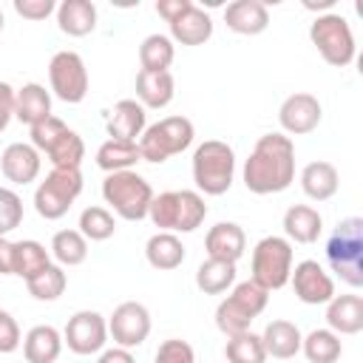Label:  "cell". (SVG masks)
I'll use <instances>...</instances> for the list:
<instances>
[{
    "mask_svg": "<svg viewBox=\"0 0 363 363\" xmlns=\"http://www.w3.org/2000/svg\"><path fill=\"white\" fill-rule=\"evenodd\" d=\"M204 250H207V258L235 264L247 250V235L235 221H218L207 230Z\"/></svg>",
    "mask_w": 363,
    "mask_h": 363,
    "instance_id": "cell-17",
    "label": "cell"
},
{
    "mask_svg": "<svg viewBox=\"0 0 363 363\" xmlns=\"http://www.w3.org/2000/svg\"><path fill=\"white\" fill-rule=\"evenodd\" d=\"M235 179V153L221 139H207L193 153V182L204 196H224Z\"/></svg>",
    "mask_w": 363,
    "mask_h": 363,
    "instance_id": "cell-4",
    "label": "cell"
},
{
    "mask_svg": "<svg viewBox=\"0 0 363 363\" xmlns=\"http://www.w3.org/2000/svg\"><path fill=\"white\" fill-rule=\"evenodd\" d=\"M224 357H227V363H267V352H264L261 335L241 332V335L227 337Z\"/></svg>",
    "mask_w": 363,
    "mask_h": 363,
    "instance_id": "cell-38",
    "label": "cell"
},
{
    "mask_svg": "<svg viewBox=\"0 0 363 363\" xmlns=\"http://www.w3.org/2000/svg\"><path fill=\"white\" fill-rule=\"evenodd\" d=\"M43 156L28 142H11L0 156V170L11 184H31L40 176Z\"/></svg>",
    "mask_w": 363,
    "mask_h": 363,
    "instance_id": "cell-16",
    "label": "cell"
},
{
    "mask_svg": "<svg viewBox=\"0 0 363 363\" xmlns=\"http://www.w3.org/2000/svg\"><path fill=\"white\" fill-rule=\"evenodd\" d=\"M224 23L230 31L244 34V37H255L261 31H267L269 26V11L261 0H233L224 9Z\"/></svg>",
    "mask_w": 363,
    "mask_h": 363,
    "instance_id": "cell-19",
    "label": "cell"
},
{
    "mask_svg": "<svg viewBox=\"0 0 363 363\" xmlns=\"http://www.w3.org/2000/svg\"><path fill=\"white\" fill-rule=\"evenodd\" d=\"M14 11L23 17V20H45L48 14L57 11V3L54 0H14Z\"/></svg>",
    "mask_w": 363,
    "mask_h": 363,
    "instance_id": "cell-44",
    "label": "cell"
},
{
    "mask_svg": "<svg viewBox=\"0 0 363 363\" xmlns=\"http://www.w3.org/2000/svg\"><path fill=\"white\" fill-rule=\"evenodd\" d=\"M335 6V0H303V9H309V11H318V9H332Z\"/></svg>",
    "mask_w": 363,
    "mask_h": 363,
    "instance_id": "cell-49",
    "label": "cell"
},
{
    "mask_svg": "<svg viewBox=\"0 0 363 363\" xmlns=\"http://www.w3.org/2000/svg\"><path fill=\"white\" fill-rule=\"evenodd\" d=\"M51 116V94L40 82H26L23 88L14 91V119L23 125H37Z\"/></svg>",
    "mask_w": 363,
    "mask_h": 363,
    "instance_id": "cell-23",
    "label": "cell"
},
{
    "mask_svg": "<svg viewBox=\"0 0 363 363\" xmlns=\"http://www.w3.org/2000/svg\"><path fill=\"white\" fill-rule=\"evenodd\" d=\"M51 167H79L82 159H85V142L77 130H65L48 150H45Z\"/></svg>",
    "mask_w": 363,
    "mask_h": 363,
    "instance_id": "cell-37",
    "label": "cell"
},
{
    "mask_svg": "<svg viewBox=\"0 0 363 363\" xmlns=\"http://www.w3.org/2000/svg\"><path fill=\"white\" fill-rule=\"evenodd\" d=\"M170 26V40L182 43V45H201L213 37V20L204 9H199L196 3H190L176 20L167 23Z\"/></svg>",
    "mask_w": 363,
    "mask_h": 363,
    "instance_id": "cell-20",
    "label": "cell"
},
{
    "mask_svg": "<svg viewBox=\"0 0 363 363\" xmlns=\"http://www.w3.org/2000/svg\"><path fill=\"white\" fill-rule=\"evenodd\" d=\"M62 343L74 354H96L108 343V320L94 309H79L62 329Z\"/></svg>",
    "mask_w": 363,
    "mask_h": 363,
    "instance_id": "cell-12",
    "label": "cell"
},
{
    "mask_svg": "<svg viewBox=\"0 0 363 363\" xmlns=\"http://www.w3.org/2000/svg\"><path fill=\"white\" fill-rule=\"evenodd\" d=\"M62 352V332L51 323L31 326L23 337V354L28 363H54Z\"/></svg>",
    "mask_w": 363,
    "mask_h": 363,
    "instance_id": "cell-26",
    "label": "cell"
},
{
    "mask_svg": "<svg viewBox=\"0 0 363 363\" xmlns=\"http://www.w3.org/2000/svg\"><path fill=\"white\" fill-rule=\"evenodd\" d=\"M79 233L85 241H108L116 233V218L108 207H85L79 213Z\"/></svg>",
    "mask_w": 363,
    "mask_h": 363,
    "instance_id": "cell-39",
    "label": "cell"
},
{
    "mask_svg": "<svg viewBox=\"0 0 363 363\" xmlns=\"http://www.w3.org/2000/svg\"><path fill=\"white\" fill-rule=\"evenodd\" d=\"M3 23H6V20H3V9H0V31H3Z\"/></svg>",
    "mask_w": 363,
    "mask_h": 363,
    "instance_id": "cell-50",
    "label": "cell"
},
{
    "mask_svg": "<svg viewBox=\"0 0 363 363\" xmlns=\"http://www.w3.org/2000/svg\"><path fill=\"white\" fill-rule=\"evenodd\" d=\"M187 250L182 244V238L176 233H153L145 244V258L153 269H162V272H170L176 267H182Z\"/></svg>",
    "mask_w": 363,
    "mask_h": 363,
    "instance_id": "cell-29",
    "label": "cell"
},
{
    "mask_svg": "<svg viewBox=\"0 0 363 363\" xmlns=\"http://www.w3.org/2000/svg\"><path fill=\"white\" fill-rule=\"evenodd\" d=\"M108 136L111 139H122V142H136V136L145 133L147 128V113L136 99H119L113 105V111L108 113Z\"/></svg>",
    "mask_w": 363,
    "mask_h": 363,
    "instance_id": "cell-18",
    "label": "cell"
},
{
    "mask_svg": "<svg viewBox=\"0 0 363 363\" xmlns=\"http://www.w3.org/2000/svg\"><path fill=\"white\" fill-rule=\"evenodd\" d=\"M26 286L34 301H57L68 286V275L60 264H48L43 272H37L31 281H26Z\"/></svg>",
    "mask_w": 363,
    "mask_h": 363,
    "instance_id": "cell-36",
    "label": "cell"
},
{
    "mask_svg": "<svg viewBox=\"0 0 363 363\" xmlns=\"http://www.w3.org/2000/svg\"><path fill=\"white\" fill-rule=\"evenodd\" d=\"M51 255L60 267H79L88 258V241L79 230H57L51 238Z\"/></svg>",
    "mask_w": 363,
    "mask_h": 363,
    "instance_id": "cell-35",
    "label": "cell"
},
{
    "mask_svg": "<svg viewBox=\"0 0 363 363\" xmlns=\"http://www.w3.org/2000/svg\"><path fill=\"white\" fill-rule=\"evenodd\" d=\"M250 272H252V281L261 284L267 292L286 286L292 272V244L284 235H264L252 247Z\"/></svg>",
    "mask_w": 363,
    "mask_h": 363,
    "instance_id": "cell-10",
    "label": "cell"
},
{
    "mask_svg": "<svg viewBox=\"0 0 363 363\" xmlns=\"http://www.w3.org/2000/svg\"><path fill=\"white\" fill-rule=\"evenodd\" d=\"M301 340H303L301 329L292 320H284V318L269 320L267 329H264V335H261V343H264L267 357H278V360L295 357L301 352Z\"/></svg>",
    "mask_w": 363,
    "mask_h": 363,
    "instance_id": "cell-25",
    "label": "cell"
},
{
    "mask_svg": "<svg viewBox=\"0 0 363 363\" xmlns=\"http://www.w3.org/2000/svg\"><path fill=\"white\" fill-rule=\"evenodd\" d=\"M153 363H196V352L187 340L167 337V340L159 343V349L153 354Z\"/></svg>",
    "mask_w": 363,
    "mask_h": 363,
    "instance_id": "cell-41",
    "label": "cell"
},
{
    "mask_svg": "<svg viewBox=\"0 0 363 363\" xmlns=\"http://www.w3.org/2000/svg\"><path fill=\"white\" fill-rule=\"evenodd\" d=\"M147 335H150V312L139 301L119 303L108 318V337L113 340V346L136 349L147 340Z\"/></svg>",
    "mask_w": 363,
    "mask_h": 363,
    "instance_id": "cell-13",
    "label": "cell"
},
{
    "mask_svg": "<svg viewBox=\"0 0 363 363\" xmlns=\"http://www.w3.org/2000/svg\"><path fill=\"white\" fill-rule=\"evenodd\" d=\"M136 162H142L139 156V145L136 142H122V139H105L96 150V167L105 173H119V170H133Z\"/></svg>",
    "mask_w": 363,
    "mask_h": 363,
    "instance_id": "cell-30",
    "label": "cell"
},
{
    "mask_svg": "<svg viewBox=\"0 0 363 363\" xmlns=\"http://www.w3.org/2000/svg\"><path fill=\"white\" fill-rule=\"evenodd\" d=\"M20 221H23V199L11 187H0V227L6 230V235L17 230Z\"/></svg>",
    "mask_w": 363,
    "mask_h": 363,
    "instance_id": "cell-42",
    "label": "cell"
},
{
    "mask_svg": "<svg viewBox=\"0 0 363 363\" xmlns=\"http://www.w3.org/2000/svg\"><path fill=\"white\" fill-rule=\"evenodd\" d=\"M147 218L159 233H193L207 218V204L199 190H164L153 196Z\"/></svg>",
    "mask_w": 363,
    "mask_h": 363,
    "instance_id": "cell-2",
    "label": "cell"
},
{
    "mask_svg": "<svg viewBox=\"0 0 363 363\" xmlns=\"http://www.w3.org/2000/svg\"><path fill=\"white\" fill-rule=\"evenodd\" d=\"M289 284L295 289V298L301 303H309V306H318V303H329L335 298V281L332 275L312 258L301 261L292 267L289 272Z\"/></svg>",
    "mask_w": 363,
    "mask_h": 363,
    "instance_id": "cell-14",
    "label": "cell"
},
{
    "mask_svg": "<svg viewBox=\"0 0 363 363\" xmlns=\"http://www.w3.org/2000/svg\"><path fill=\"white\" fill-rule=\"evenodd\" d=\"M0 275H14V241L0 238Z\"/></svg>",
    "mask_w": 363,
    "mask_h": 363,
    "instance_id": "cell-48",
    "label": "cell"
},
{
    "mask_svg": "<svg viewBox=\"0 0 363 363\" xmlns=\"http://www.w3.org/2000/svg\"><path fill=\"white\" fill-rule=\"evenodd\" d=\"M57 26L68 37H85L96 28V6L91 0H62L57 6Z\"/></svg>",
    "mask_w": 363,
    "mask_h": 363,
    "instance_id": "cell-28",
    "label": "cell"
},
{
    "mask_svg": "<svg viewBox=\"0 0 363 363\" xmlns=\"http://www.w3.org/2000/svg\"><path fill=\"white\" fill-rule=\"evenodd\" d=\"M14 119V88L9 82H0V133Z\"/></svg>",
    "mask_w": 363,
    "mask_h": 363,
    "instance_id": "cell-45",
    "label": "cell"
},
{
    "mask_svg": "<svg viewBox=\"0 0 363 363\" xmlns=\"http://www.w3.org/2000/svg\"><path fill=\"white\" fill-rule=\"evenodd\" d=\"M295 182V145L286 133H264L244 162V187L255 196L284 193Z\"/></svg>",
    "mask_w": 363,
    "mask_h": 363,
    "instance_id": "cell-1",
    "label": "cell"
},
{
    "mask_svg": "<svg viewBox=\"0 0 363 363\" xmlns=\"http://www.w3.org/2000/svg\"><path fill=\"white\" fill-rule=\"evenodd\" d=\"M176 96V79L170 71H139L136 74V102L142 108H167Z\"/></svg>",
    "mask_w": 363,
    "mask_h": 363,
    "instance_id": "cell-21",
    "label": "cell"
},
{
    "mask_svg": "<svg viewBox=\"0 0 363 363\" xmlns=\"http://www.w3.org/2000/svg\"><path fill=\"white\" fill-rule=\"evenodd\" d=\"M267 301H269V292L261 284H255L252 278L235 284L233 292L216 306V326H218V332H224L227 337L250 332L252 320L267 309Z\"/></svg>",
    "mask_w": 363,
    "mask_h": 363,
    "instance_id": "cell-6",
    "label": "cell"
},
{
    "mask_svg": "<svg viewBox=\"0 0 363 363\" xmlns=\"http://www.w3.org/2000/svg\"><path fill=\"white\" fill-rule=\"evenodd\" d=\"M301 352L309 363H337L343 354V343L332 329H312L301 340Z\"/></svg>",
    "mask_w": 363,
    "mask_h": 363,
    "instance_id": "cell-31",
    "label": "cell"
},
{
    "mask_svg": "<svg viewBox=\"0 0 363 363\" xmlns=\"http://www.w3.org/2000/svg\"><path fill=\"white\" fill-rule=\"evenodd\" d=\"M68 130V125L62 122V119H57L54 113L48 116V119H43V122H37V125H31V145L40 150V156L62 136Z\"/></svg>",
    "mask_w": 363,
    "mask_h": 363,
    "instance_id": "cell-40",
    "label": "cell"
},
{
    "mask_svg": "<svg viewBox=\"0 0 363 363\" xmlns=\"http://www.w3.org/2000/svg\"><path fill=\"white\" fill-rule=\"evenodd\" d=\"M48 82L57 99L77 105L88 94V68L77 51H57L48 62Z\"/></svg>",
    "mask_w": 363,
    "mask_h": 363,
    "instance_id": "cell-11",
    "label": "cell"
},
{
    "mask_svg": "<svg viewBox=\"0 0 363 363\" xmlns=\"http://www.w3.org/2000/svg\"><path fill=\"white\" fill-rule=\"evenodd\" d=\"M326 258L340 281L349 286H363V218L349 216L337 221L326 241Z\"/></svg>",
    "mask_w": 363,
    "mask_h": 363,
    "instance_id": "cell-3",
    "label": "cell"
},
{
    "mask_svg": "<svg viewBox=\"0 0 363 363\" xmlns=\"http://www.w3.org/2000/svg\"><path fill=\"white\" fill-rule=\"evenodd\" d=\"M320 116H323V108H320L318 96L306 94V91L289 94L278 108V122H281L284 133H289V136L312 133L320 125Z\"/></svg>",
    "mask_w": 363,
    "mask_h": 363,
    "instance_id": "cell-15",
    "label": "cell"
},
{
    "mask_svg": "<svg viewBox=\"0 0 363 363\" xmlns=\"http://www.w3.org/2000/svg\"><path fill=\"white\" fill-rule=\"evenodd\" d=\"M102 199H105V204L119 218L142 221V218H147V207L153 201V187L136 170L105 173V179H102Z\"/></svg>",
    "mask_w": 363,
    "mask_h": 363,
    "instance_id": "cell-5",
    "label": "cell"
},
{
    "mask_svg": "<svg viewBox=\"0 0 363 363\" xmlns=\"http://www.w3.org/2000/svg\"><path fill=\"white\" fill-rule=\"evenodd\" d=\"M233 284H235V264H230V261L207 258V261H201L199 269H196V286H199L204 295H221V292H227Z\"/></svg>",
    "mask_w": 363,
    "mask_h": 363,
    "instance_id": "cell-32",
    "label": "cell"
},
{
    "mask_svg": "<svg viewBox=\"0 0 363 363\" xmlns=\"http://www.w3.org/2000/svg\"><path fill=\"white\" fill-rule=\"evenodd\" d=\"M190 3H193V0H159V3H156V14L164 17V23H170V20H176Z\"/></svg>",
    "mask_w": 363,
    "mask_h": 363,
    "instance_id": "cell-46",
    "label": "cell"
},
{
    "mask_svg": "<svg viewBox=\"0 0 363 363\" xmlns=\"http://www.w3.org/2000/svg\"><path fill=\"white\" fill-rule=\"evenodd\" d=\"M79 193H82L79 167H51V173L34 190V210L45 221H57L71 210Z\"/></svg>",
    "mask_w": 363,
    "mask_h": 363,
    "instance_id": "cell-9",
    "label": "cell"
},
{
    "mask_svg": "<svg viewBox=\"0 0 363 363\" xmlns=\"http://www.w3.org/2000/svg\"><path fill=\"white\" fill-rule=\"evenodd\" d=\"M48 264H51V252L40 241H34V238L14 241V275H20L23 281H31Z\"/></svg>",
    "mask_w": 363,
    "mask_h": 363,
    "instance_id": "cell-33",
    "label": "cell"
},
{
    "mask_svg": "<svg viewBox=\"0 0 363 363\" xmlns=\"http://www.w3.org/2000/svg\"><path fill=\"white\" fill-rule=\"evenodd\" d=\"M340 187V176H337V167L332 162H309L303 170H301V190L306 193V199L312 201H326L337 193Z\"/></svg>",
    "mask_w": 363,
    "mask_h": 363,
    "instance_id": "cell-27",
    "label": "cell"
},
{
    "mask_svg": "<svg viewBox=\"0 0 363 363\" xmlns=\"http://www.w3.org/2000/svg\"><path fill=\"white\" fill-rule=\"evenodd\" d=\"M176 45L167 34H147L139 45V62L142 71H167L173 65Z\"/></svg>",
    "mask_w": 363,
    "mask_h": 363,
    "instance_id": "cell-34",
    "label": "cell"
},
{
    "mask_svg": "<svg viewBox=\"0 0 363 363\" xmlns=\"http://www.w3.org/2000/svg\"><path fill=\"white\" fill-rule=\"evenodd\" d=\"M0 238H6V230H3V227H0Z\"/></svg>",
    "mask_w": 363,
    "mask_h": 363,
    "instance_id": "cell-51",
    "label": "cell"
},
{
    "mask_svg": "<svg viewBox=\"0 0 363 363\" xmlns=\"http://www.w3.org/2000/svg\"><path fill=\"white\" fill-rule=\"evenodd\" d=\"M323 230V218L309 204H292L284 213V238L292 244H312Z\"/></svg>",
    "mask_w": 363,
    "mask_h": 363,
    "instance_id": "cell-24",
    "label": "cell"
},
{
    "mask_svg": "<svg viewBox=\"0 0 363 363\" xmlns=\"http://www.w3.org/2000/svg\"><path fill=\"white\" fill-rule=\"evenodd\" d=\"M20 343H23V337H20V326H17V320H14L6 309H0V354H11V352H17Z\"/></svg>",
    "mask_w": 363,
    "mask_h": 363,
    "instance_id": "cell-43",
    "label": "cell"
},
{
    "mask_svg": "<svg viewBox=\"0 0 363 363\" xmlns=\"http://www.w3.org/2000/svg\"><path fill=\"white\" fill-rule=\"evenodd\" d=\"M326 329H332L335 335H357L363 329V298L335 295L326 303Z\"/></svg>",
    "mask_w": 363,
    "mask_h": 363,
    "instance_id": "cell-22",
    "label": "cell"
},
{
    "mask_svg": "<svg viewBox=\"0 0 363 363\" xmlns=\"http://www.w3.org/2000/svg\"><path fill=\"white\" fill-rule=\"evenodd\" d=\"M193 136H196V128L187 116H164V119L147 125L145 133L139 136V142H136L139 156H142V162L162 164L170 156L187 150L193 145Z\"/></svg>",
    "mask_w": 363,
    "mask_h": 363,
    "instance_id": "cell-7",
    "label": "cell"
},
{
    "mask_svg": "<svg viewBox=\"0 0 363 363\" xmlns=\"http://www.w3.org/2000/svg\"><path fill=\"white\" fill-rule=\"evenodd\" d=\"M96 363H136L130 349H122V346H111V349H102Z\"/></svg>",
    "mask_w": 363,
    "mask_h": 363,
    "instance_id": "cell-47",
    "label": "cell"
},
{
    "mask_svg": "<svg viewBox=\"0 0 363 363\" xmlns=\"http://www.w3.org/2000/svg\"><path fill=\"white\" fill-rule=\"evenodd\" d=\"M309 40L318 48V54L323 57V62H329L335 68L352 65V60H354V34H352V26L346 23L343 14H337V11L318 14L309 26Z\"/></svg>",
    "mask_w": 363,
    "mask_h": 363,
    "instance_id": "cell-8",
    "label": "cell"
}]
</instances>
